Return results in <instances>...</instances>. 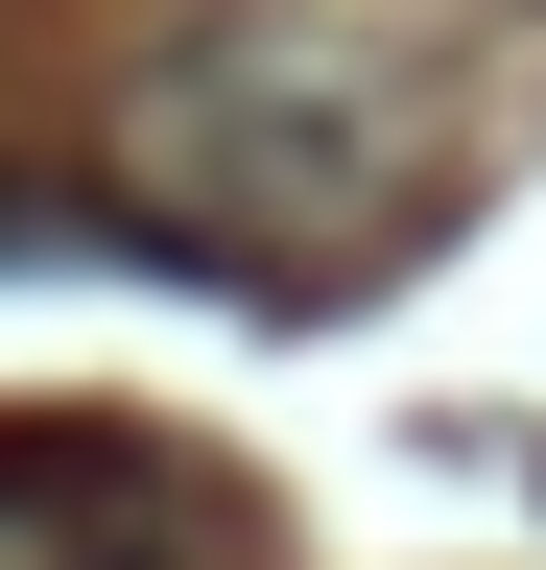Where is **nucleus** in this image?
Returning a JSON list of instances; mask_svg holds the SVG:
<instances>
[{"label":"nucleus","instance_id":"obj_1","mask_svg":"<svg viewBox=\"0 0 546 570\" xmlns=\"http://www.w3.org/2000/svg\"><path fill=\"white\" fill-rule=\"evenodd\" d=\"M428 167H404V71L332 48V24H190L143 96H119V238L190 262V285H309V262H380Z\"/></svg>","mask_w":546,"mask_h":570},{"label":"nucleus","instance_id":"obj_2","mask_svg":"<svg viewBox=\"0 0 546 570\" xmlns=\"http://www.w3.org/2000/svg\"><path fill=\"white\" fill-rule=\"evenodd\" d=\"M0 262H72V214H48V190H0Z\"/></svg>","mask_w":546,"mask_h":570}]
</instances>
